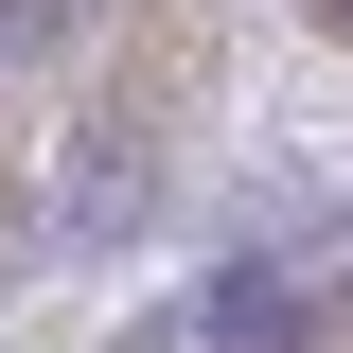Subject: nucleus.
Listing matches in <instances>:
<instances>
[{"label":"nucleus","mask_w":353,"mask_h":353,"mask_svg":"<svg viewBox=\"0 0 353 353\" xmlns=\"http://www.w3.org/2000/svg\"><path fill=\"white\" fill-rule=\"evenodd\" d=\"M336 18H353V0H336Z\"/></svg>","instance_id":"obj_1"}]
</instances>
